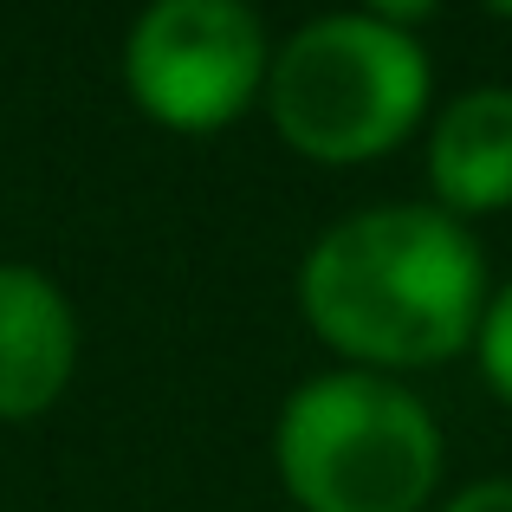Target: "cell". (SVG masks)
I'll use <instances>...</instances> for the list:
<instances>
[{
    "label": "cell",
    "instance_id": "6da1fadb",
    "mask_svg": "<svg viewBox=\"0 0 512 512\" xmlns=\"http://www.w3.org/2000/svg\"><path fill=\"white\" fill-rule=\"evenodd\" d=\"M487 253L435 201H383L325 227L299 266V312L350 370H435L474 350Z\"/></svg>",
    "mask_w": 512,
    "mask_h": 512
},
{
    "label": "cell",
    "instance_id": "7a4b0ae2",
    "mask_svg": "<svg viewBox=\"0 0 512 512\" xmlns=\"http://www.w3.org/2000/svg\"><path fill=\"white\" fill-rule=\"evenodd\" d=\"M273 467L299 512H428L448 448L402 376L325 370L279 402Z\"/></svg>",
    "mask_w": 512,
    "mask_h": 512
},
{
    "label": "cell",
    "instance_id": "3957f363",
    "mask_svg": "<svg viewBox=\"0 0 512 512\" xmlns=\"http://www.w3.org/2000/svg\"><path fill=\"white\" fill-rule=\"evenodd\" d=\"M260 98L286 150L350 169L402 150V137L428 117L435 65L402 26H383L370 13H325L273 46Z\"/></svg>",
    "mask_w": 512,
    "mask_h": 512
},
{
    "label": "cell",
    "instance_id": "277c9868",
    "mask_svg": "<svg viewBox=\"0 0 512 512\" xmlns=\"http://www.w3.org/2000/svg\"><path fill=\"white\" fill-rule=\"evenodd\" d=\"M273 39L253 0H150L124 33V91L175 137L240 124L266 91Z\"/></svg>",
    "mask_w": 512,
    "mask_h": 512
},
{
    "label": "cell",
    "instance_id": "5b68a950",
    "mask_svg": "<svg viewBox=\"0 0 512 512\" xmlns=\"http://www.w3.org/2000/svg\"><path fill=\"white\" fill-rule=\"evenodd\" d=\"M78 370V312L39 266L0 260V422H39Z\"/></svg>",
    "mask_w": 512,
    "mask_h": 512
},
{
    "label": "cell",
    "instance_id": "8992f818",
    "mask_svg": "<svg viewBox=\"0 0 512 512\" xmlns=\"http://www.w3.org/2000/svg\"><path fill=\"white\" fill-rule=\"evenodd\" d=\"M428 188L454 221L512 208V85H474L435 111Z\"/></svg>",
    "mask_w": 512,
    "mask_h": 512
},
{
    "label": "cell",
    "instance_id": "52a82bcc",
    "mask_svg": "<svg viewBox=\"0 0 512 512\" xmlns=\"http://www.w3.org/2000/svg\"><path fill=\"white\" fill-rule=\"evenodd\" d=\"M474 357H480V376H487V389L512 409V279L487 299V312H480Z\"/></svg>",
    "mask_w": 512,
    "mask_h": 512
},
{
    "label": "cell",
    "instance_id": "ba28073f",
    "mask_svg": "<svg viewBox=\"0 0 512 512\" xmlns=\"http://www.w3.org/2000/svg\"><path fill=\"white\" fill-rule=\"evenodd\" d=\"M441 512H512V480H467L454 500H441Z\"/></svg>",
    "mask_w": 512,
    "mask_h": 512
},
{
    "label": "cell",
    "instance_id": "9c48e42d",
    "mask_svg": "<svg viewBox=\"0 0 512 512\" xmlns=\"http://www.w3.org/2000/svg\"><path fill=\"white\" fill-rule=\"evenodd\" d=\"M357 13H370V20H383V26H402V33H415L422 20H435V13H441V0H363Z\"/></svg>",
    "mask_w": 512,
    "mask_h": 512
},
{
    "label": "cell",
    "instance_id": "30bf717a",
    "mask_svg": "<svg viewBox=\"0 0 512 512\" xmlns=\"http://www.w3.org/2000/svg\"><path fill=\"white\" fill-rule=\"evenodd\" d=\"M487 13H500V20H512V0H480Z\"/></svg>",
    "mask_w": 512,
    "mask_h": 512
}]
</instances>
